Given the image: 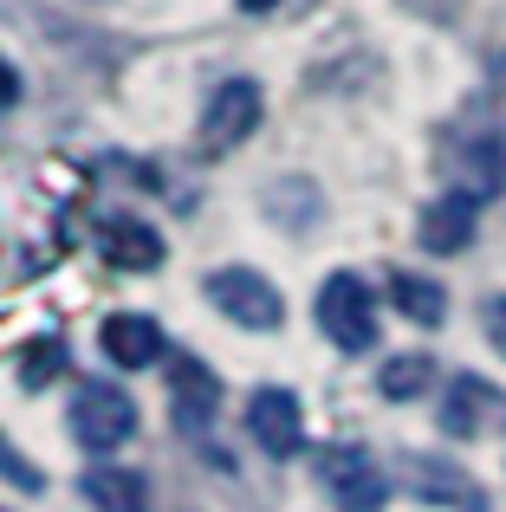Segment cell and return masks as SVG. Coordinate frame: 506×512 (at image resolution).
<instances>
[{"label":"cell","instance_id":"1","mask_svg":"<svg viewBox=\"0 0 506 512\" xmlns=\"http://www.w3.org/2000/svg\"><path fill=\"white\" fill-rule=\"evenodd\" d=\"M318 331H325L338 350H370L377 344V292L364 286L357 273H331L318 286Z\"/></svg>","mask_w":506,"mask_h":512},{"label":"cell","instance_id":"2","mask_svg":"<svg viewBox=\"0 0 506 512\" xmlns=\"http://www.w3.org/2000/svg\"><path fill=\"white\" fill-rule=\"evenodd\" d=\"M72 435L85 454H117L130 435H137V402L117 383H78L72 396Z\"/></svg>","mask_w":506,"mask_h":512},{"label":"cell","instance_id":"3","mask_svg":"<svg viewBox=\"0 0 506 512\" xmlns=\"http://www.w3.org/2000/svg\"><path fill=\"white\" fill-rule=\"evenodd\" d=\"M208 299L221 305V318H234L241 331H273L286 318V299H279L273 279H260L253 266H221L208 273Z\"/></svg>","mask_w":506,"mask_h":512},{"label":"cell","instance_id":"4","mask_svg":"<svg viewBox=\"0 0 506 512\" xmlns=\"http://www.w3.org/2000/svg\"><path fill=\"white\" fill-rule=\"evenodd\" d=\"M253 130H260V85H253V78H228L202 111V150L221 156V150H234V143H247Z\"/></svg>","mask_w":506,"mask_h":512},{"label":"cell","instance_id":"5","mask_svg":"<svg viewBox=\"0 0 506 512\" xmlns=\"http://www.w3.org/2000/svg\"><path fill=\"white\" fill-rule=\"evenodd\" d=\"M318 474H325L331 500H338L344 512H377L383 500H390V480L377 474V461H370L364 448H325L318 454Z\"/></svg>","mask_w":506,"mask_h":512},{"label":"cell","instance_id":"6","mask_svg":"<svg viewBox=\"0 0 506 512\" xmlns=\"http://www.w3.org/2000/svg\"><path fill=\"white\" fill-rule=\"evenodd\" d=\"M442 428L455 441H474V435H487V428H506V396L487 383V376H468V370H461L455 383H448Z\"/></svg>","mask_w":506,"mask_h":512},{"label":"cell","instance_id":"7","mask_svg":"<svg viewBox=\"0 0 506 512\" xmlns=\"http://www.w3.org/2000/svg\"><path fill=\"white\" fill-rule=\"evenodd\" d=\"M247 428H253V441H260L273 461L299 454V441H305L299 396H292V389H253V402H247Z\"/></svg>","mask_w":506,"mask_h":512},{"label":"cell","instance_id":"8","mask_svg":"<svg viewBox=\"0 0 506 512\" xmlns=\"http://www.w3.org/2000/svg\"><path fill=\"white\" fill-rule=\"evenodd\" d=\"M169 415H176L189 435H202L221 415V383L195 357H169Z\"/></svg>","mask_w":506,"mask_h":512},{"label":"cell","instance_id":"9","mask_svg":"<svg viewBox=\"0 0 506 512\" xmlns=\"http://www.w3.org/2000/svg\"><path fill=\"white\" fill-rule=\"evenodd\" d=\"M98 344H104V357L117 363V370H150V363H163V325L156 318H143V312H111L104 318V331H98Z\"/></svg>","mask_w":506,"mask_h":512},{"label":"cell","instance_id":"10","mask_svg":"<svg viewBox=\"0 0 506 512\" xmlns=\"http://www.w3.org/2000/svg\"><path fill=\"white\" fill-rule=\"evenodd\" d=\"M474 221H481V195H468V188H455V195L429 201V214H422V247L429 253H461L474 240Z\"/></svg>","mask_w":506,"mask_h":512},{"label":"cell","instance_id":"11","mask_svg":"<svg viewBox=\"0 0 506 512\" xmlns=\"http://www.w3.org/2000/svg\"><path fill=\"white\" fill-rule=\"evenodd\" d=\"M104 260L124 266V273H156L163 266V234L150 221H137V214H117L104 227Z\"/></svg>","mask_w":506,"mask_h":512},{"label":"cell","instance_id":"12","mask_svg":"<svg viewBox=\"0 0 506 512\" xmlns=\"http://www.w3.org/2000/svg\"><path fill=\"white\" fill-rule=\"evenodd\" d=\"M85 500L98 512H150V487H143V474H130V467H91Z\"/></svg>","mask_w":506,"mask_h":512},{"label":"cell","instance_id":"13","mask_svg":"<svg viewBox=\"0 0 506 512\" xmlns=\"http://www.w3.org/2000/svg\"><path fill=\"white\" fill-rule=\"evenodd\" d=\"M416 493L422 500H435V506H461V512H487L481 500V487H474L461 467H448V461H416Z\"/></svg>","mask_w":506,"mask_h":512},{"label":"cell","instance_id":"14","mask_svg":"<svg viewBox=\"0 0 506 512\" xmlns=\"http://www.w3.org/2000/svg\"><path fill=\"white\" fill-rule=\"evenodd\" d=\"M390 299H396V312H403L409 325H442V312H448V292L435 286V279H416V273H396Z\"/></svg>","mask_w":506,"mask_h":512},{"label":"cell","instance_id":"15","mask_svg":"<svg viewBox=\"0 0 506 512\" xmlns=\"http://www.w3.org/2000/svg\"><path fill=\"white\" fill-rule=\"evenodd\" d=\"M429 383H435V363H429V357H390V370L377 376V389H383L390 402H416Z\"/></svg>","mask_w":506,"mask_h":512},{"label":"cell","instance_id":"16","mask_svg":"<svg viewBox=\"0 0 506 512\" xmlns=\"http://www.w3.org/2000/svg\"><path fill=\"white\" fill-rule=\"evenodd\" d=\"M59 370H72V350H65L59 338H39V344H26V350H20V376H26V389H46Z\"/></svg>","mask_w":506,"mask_h":512},{"label":"cell","instance_id":"17","mask_svg":"<svg viewBox=\"0 0 506 512\" xmlns=\"http://www.w3.org/2000/svg\"><path fill=\"white\" fill-rule=\"evenodd\" d=\"M0 474H7L13 487H26V493H39V487H46V474H39V467L26 461L20 448H13V441H0Z\"/></svg>","mask_w":506,"mask_h":512},{"label":"cell","instance_id":"18","mask_svg":"<svg viewBox=\"0 0 506 512\" xmlns=\"http://www.w3.org/2000/svg\"><path fill=\"white\" fill-rule=\"evenodd\" d=\"M487 344L506 357V292H500V299H487Z\"/></svg>","mask_w":506,"mask_h":512},{"label":"cell","instance_id":"19","mask_svg":"<svg viewBox=\"0 0 506 512\" xmlns=\"http://www.w3.org/2000/svg\"><path fill=\"white\" fill-rule=\"evenodd\" d=\"M13 104H20V72L0 59V111H13Z\"/></svg>","mask_w":506,"mask_h":512},{"label":"cell","instance_id":"20","mask_svg":"<svg viewBox=\"0 0 506 512\" xmlns=\"http://www.w3.org/2000/svg\"><path fill=\"white\" fill-rule=\"evenodd\" d=\"M279 0H241V13H273Z\"/></svg>","mask_w":506,"mask_h":512}]
</instances>
